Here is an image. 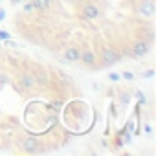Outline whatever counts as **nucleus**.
<instances>
[{
	"label": "nucleus",
	"mask_w": 156,
	"mask_h": 156,
	"mask_svg": "<svg viewBox=\"0 0 156 156\" xmlns=\"http://www.w3.org/2000/svg\"><path fill=\"white\" fill-rule=\"evenodd\" d=\"M20 149H22L24 152L35 154V152L41 151V141H39L37 138H33V136H26V138L20 140Z\"/></svg>",
	"instance_id": "1"
},
{
	"label": "nucleus",
	"mask_w": 156,
	"mask_h": 156,
	"mask_svg": "<svg viewBox=\"0 0 156 156\" xmlns=\"http://www.w3.org/2000/svg\"><path fill=\"white\" fill-rule=\"evenodd\" d=\"M149 50H151V44H149L147 41H143V39L132 42V57H134V59L145 57V55L149 53Z\"/></svg>",
	"instance_id": "2"
},
{
	"label": "nucleus",
	"mask_w": 156,
	"mask_h": 156,
	"mask_svg": "<svg viewBox=\"0 0 156 156\" xmlns=\"http://www.w3.org/2000/svg\"><path fill=\"white\" fill-rule=\"evenodd\" d=\"M99 15H101V9L96 6V4H85L83 8H81V17L83 19H87V20H96V19H99Z\"/></svg>",
	"instance_id": "3"
},
{
	"label": "nucleus",
	"mask_w": 156,
	"mask_h": 156,
	"mask_svg": "<svg viewBox=\"0 0 156 156\" xmlns=\"http://www.w3.org/2000/svg\"><path fill=\"white\" fill-rule=\"evenodd\" d=\"M19 87H20V88H24V90H33V88L37 87L33 73H30V72H24V73L19 77Z\"/></svg>",
	"instance_id": "4"
},
{
	"label": "nucleus",
	"mask_w": 156,
	"mask_h": 156,
	"mask_svg": "<svg viewBox=\"0 0 156 156\" xmlns=\"http://www.w3.org/2000/svg\"><path fill=\"white\" fill-rule=\"evenodd\" d=\"M79 61H83V64H87L88 68H94V66H96V62H98V55H96L92 50L85 48V50L81 51V57H79Z\"/></svg>",
	"instance_id": "5"
},
{
	"label": "nucleus",
	"mask_w": 156,
	"mask_h": 156,
	"mask_svg": "<svg viewBox=\"0 0 156 156\" xmlns=\"http://www.w3.org/2000/svg\"><path fill=\"white\" fill-rule=\"evenodd\" d=\"M138 13L147 17V19H151L154 15V0H141V4L138 8Z\"/></svg>",
	"instance_id": "6"
},
{
	"label": "nucleus",
	"mask_w": 156,
	"mask_h": 156,
	"mask_svg": "<svg viewBox=\"0 0 156 156\" xmlns=\"http://www.w3.org/2000/svg\"><path fill=\"white\" fill-rule=\"evenodd\" d=\"M101 59H103V64H114L119 61V55L114 48H105L101 51Z\"/></svg>",
	"instance_id": "7"
},
{
	"label": "nucleus",
	"mask_w": 156,
	"mask_h": 156,
	"mask_svg": "<svg viewBox=\"0 0 156 156\" xmlns=\"http://www.w3.org/2000/svg\"><path fill=\"white\" fill-rule=\"evenodd\" d=\"M64 61H68V62H79V57H81V50L79 48H75V46H72V48H66V51H64Z\"/></svg>",
	"instance_id": "8"
},
{
	"label": "nucleus",
	"mask_w": 156,
	"mask_h": 156,
	"mask_svg": "<svg viewBox=\"0 0 156 156\" xmlns=\"http://www.w3.org/2000/svg\"><path fill=\"white\" fill-rule=\"evenodd\" d=\"M33 77H35V83L41 85V87H46V85L50 83V77H48V73H44V72H39V73H35Z\"/></svg>",
	"instance_id": "9"
},
{
	"label": "nucleus",
	"mask_w": 156,
	"mask_h": 156,
	"mask_svg": "<svg viewBox=\"0 0 156 156\" xmlns=\"http://www.w3.org/2000/svg\"><path fill=\"white\" fill-rule=\"evenodd\" d=\"M31 2H33L35 11H44L51 6V2H48V0H31Z\"/></svg>",
	"instance_id": "10"
},
{
	"label": "nucleus",
	"mask_w": 156,
	"mask_h": 156,
	"mask_svg": "<svg viewBox=\"0 0 156 156\" xmlns=\"http://www.w3.org/2000/svg\"><path fill=\"white\" fill-rule=\"evenodd\" d=\"M22 11H24V13H33V11H35V8H33V2H31V0H28V2L24 4Z\"/></svg>",
	"instance_id": "11"
},
{
	"label": "nucleus",
	"mask_w": 156,
	"mask_h": 156,
	"mask_svg": "<svg viewBox=\"0 0 156 156\" xmlns=\"http://www.w3.org/2000/svg\"><path fill=\"white\" fill-rule=\"evenodd\" d=\"M123 77H125V79H132V75H130L129 72H125V73H123Z\"/></svg>",
	"instance_id": "12"
},
{
	"label": "nucleus",
	"mask_w": 156,
	"mask_h": 156,
	"mask_svg": "<svg viewBox=\"0 0 156 156\" xmlns=\"http://www.w3.org/2000/svg\"><path fill=\"white\" fill-rule=\"evenodd\" d=\"M48 2H53V0H48Z\"/></svg>",
	"instance_id": "13"
}]
</instances>
